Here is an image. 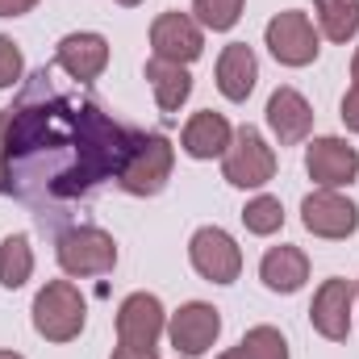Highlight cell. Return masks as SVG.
<instances>
[{
  "instance_id": "obj_25",
  "label": "cell",
  "mask_w": 359,
  "mask_h": 359,
  "mask_svg": "<svg viewBox=\"0 0 359 359\" xmlns=\"http://www.w3.org/2000/svg\"><path fill=\"white\" fill-rule=\"evenodd\" d=\"M21 80H25V55L8 34H0V92L17 88Z\"/></svg>"
},
{
  "instance_id": "obj_29",
  "label": "cell",
  "mask_w": 359,
  "mask_h": 359,
  "mask_svg": "<svg viewBox=\"0 0 359 359\" xmlns=\"http://www.w3.org/2000/svg\"><path fill=\"white\" fill-rule=\"evenodd\" d=\"M351 88H359V46H355V59H351Z\"/></svg>"
},
{
  "instance_id": "obj_15",
  "label": "cell",
  "mask_w": 359,
  "mask_h": 359,
  "mask_svg": "<svg viewBox=\"0 0 359 359\" xmlns=\"http://www.w3.org/2000/svg\"><path fill=\"white\" fill-rule=\"evenodd\" d=\"M264 117H268V130L276 138V147H301L313 134V104L297 88H288V84H280L268 96Z\"/></svg>"
},
{
  "instance_id": "obj_8",
  "label": "cell",
  "mask_w": 359,
  "mask_h": 359,
  "mask_svg": "<svg viewBox=\"0 0 359 359\" xmlns=\"http://www.w3.org/2000/svg\"><path fill=\"white\" fill-rule=\"evenodd\" d=\"M301 226L313 238L343 243V238H351L359 230V205L351 196H343L339 188H313L301 201Z\"/></svg>"
},
{
  "instance_id": "obj_21",
  "label": "cell",
  "mask_w": 359,
  "mask_h": 359,
  "mask_svg": "<svg viewBox=\"0 0 359 359\" xmlns=\"http://www.w3.org/2000/svg\"><path fill=\"white\" fill-rule=\"evenodd\" d=\"M217 359H288V339L276 330V326H251L243 339H238V347H230V351H222Z\"/></svg>"
},
{
  "instance_id": "obj_26",
  "label": "cell",
  "mask_w": 359,
  "mask_h": 359,
  "mask_svg": "<svg viewBox=\"0 0 359 359\" xmlns=\"http://www.w3.org/2000/svg\"><path fill=\"white\" fill-rule=\"evenodd\" d=\"M339 117H343V126L359 134V88H347L343 92V100H339Z\"/></svg>"
},
{
  "instance_id": "obj_22",
  "label": "cell",
  "mask_w": 359,
  "mask_h": 359,
  "mask_svg": "<svg viewBox=\"0 0 359 359\" xmlns=\"http://www.w3.org/2000/svg\"><path fill=\"white\" fill-rule=\"evenodd\" d=\"M34 276V247L29 234H8L0 243V288H21Z\"/></svg>"
},
{
  "instance_id": "obj_3",
  "label": "cell",
  "mask_w": 359,
  "mask_h": 359,
  "mask_svg": "<svg viewBox=\"0 0 359 359\" xmlns=\"http://www.w3.org/2000/svg\"><path fill=\"white\" fill-rule=\"evenodd\" d=\"M176 168V147L168 134H147V130H134V142H130V155L117 172V188L130 192V196H159L172 180Z\"/></svg>"
},
{
  "instance_id": "obj_10",
  "label": "cell",
  "mask_w": 359,
  "mask_h": 359,
  "mask_svg": "<svg viewBox=\"0 0 359 359\" xmlns=\"http://www.w3.org/2000/svg\"><path fill=\"white\" fill-rule=\"evenodd\" d=\"M351 318H355V284L343 280V276L322 280L318 292H313V305H309V326L326 343H347Z\"/></svg>"
},
{
  "instance_id": "obj_16",
  "label": "cell",
  "mask_w": 359,
  "mask_h": 359,
  "mask_svg": "<svg viewBox=\"0 0 359 359\" xmlns=\"http://www.w3.org/2000/svg\"><path fill=\"white\" fill-rule=\"evenodd\" d=\"M230 142H234V126L222 117V113H213V109H201V113H192L188 117V126L180 130V151L188 155V159H222L226 151H230Z\"/></svg>"
},
{
  "instance_id": "obj_17",
  "label": "cell",
  "mask_w": 359,
  "mask_h": 359,
  "mask_svg": "<svg viewBox=\"0 0 359 359\" xmlns=\"http://www.w3.org/2000/svg\"><path fill=\"white\" fill-rule=\"evenodd\" d=\"M259 280L268 292H280V297H292L305 288L309 280V255L292 243H280V247H268L264 259H259Z\"/></svg>"
},
{
  "instance_id": "obj_13",
  "label": "cell",
  "mask_w": 359,
  "mask_h": 359,
  "mask_svg": "<svg viewBox=\"0 0 359 359\" xmlns=\"http://www.w3.org/2000/svg\"><path fill=\"white\" fill-rule=\"evenodd\" d=\"M168 334V309L155 292H130L117 305V343L126 347H159Z\"/></svg>"
},
{
  "instance_id": "obj_2",
  "label": "cell",
  "mask_w": 359,
  "mask_h": 359,
  "mask_svg": "<svg viewBox=\"0 0 359 359\" xmlns=\"http://www.w3.org/2000/svg\"><path fill=\"white\" fill-rule=\"evenodd\" d=\"M29 322L46 343H76L88 326V301L72 280H46L34 292Z\"/></svg>"
},
{
  "instance_id": "obj_7",
  "label": "cell",
  "mask_w": 359,
  "mask_h": 359,
  "mask_svg": "<svg viewBox=\"0 0 359 359\" xmlns=\"http://www.w3.org/2000/svg\"><path fill=\"white\" fill-rule=\"evenodd\" d=\"M188 264L209 284H234L243 276V247L222 226H201L188 238Z\"/></svg>"
},
{
  "instance_id": "obj_24",
  "label": "cell",
  "mask_w": 359,
  "mask_h": 359,
  "mask_svg": "<svg viewBox=\"0 0 359 359\" xmlns=\"http://www.w3.org/2000/svg\"><path fill=\"white\" fill-rule=\"evenodd\" d=\"M243 8H247V0H192L196 25L213 29V34H230L243 21Z\"/></svg>"
},
{
  "instance_id": "obj_1",
  "label": "cell",
  "mask_w": 359,
  "mask_h": 359,
  "mask_svg": "<svg viewBox=\"0 0 359 359\" xmlns=\"http://www.w3.org/2000/svg\"><path fill=\"white\" fill-rule=\"evenodd\" d=\"M59 88L55 72L21 80V96L0 109V196H17L38 217L67 205L104 180H117L134 130L117 126L104 104Z\"/></svg>"
},
{
  "instance_id": "obj_12",
  "label": "cell",
  "mask_w": 359,
  "mask_h": 359,
  "mask_svg": "<svg viewBox=\"0 0 359 359\" xmlns=\"http://www.w3.org/2000/svg\"><path fill=\"white\" fill-rule=\"evenodd\" d=\"M305 172L318 188H351L359 180V151L339 138V134H322L309 138L305 147Z\"/></svg>"
},
{
  "instance_id": "obj_30",
  "label": "cell",
  "mask_w": 359,
  "mask_h": 359,
  "mask_svg": "<svg viewBox=\"0 0 359 359\" xmlns=\"http://www.w3.org/2000/svg\"><path fill=\"white\" fill-rule=\"evenodd\" d=\"M113 4H121V8H138L142 0H113Z\"/></svg>"
},
{
  "instance_id": "obj_31",
  "label": "cell",
  "mask_w": 359,
  "mask_h": 359,
  "mask_svg": "<svg viewBox=\"0 0 359 359\" xmlns=\"http://www.w3.org/2000/svg\"><path fill=\"white\" fill-rule=\"evenodd\" d=\"M0 359H25V355H17V351H0Z\"/></svg>"
},
{
  "instance_id": "obj_18",
  "label": "cell",
  "mask_w": 359,
  "mask_h": 359,
  "mask_svg": "<svg viewBox=\"0 0 359 359\" xmlns=\"http://www.w3.org/2000/svg\"><path fill=\"white\" fill-rule=\"evenodd\" d=\"M217 92L234 104H243L251 92H255V80H259V59L247 42H230L222 55H217Z\"/></svg>"
},
{
  "instance_id": "obj_20",
  "label": "cell",
  "mask_w": 359,
  "mask_h": 359,
  "mask_svg": "<svg viewBox=\"0 0 359 359\" xmlns=\"http://www.w3.org/2000/svg\"><path fill=\"white\" fill-rule=\"evenodd\" d=\"M313 25L330 42H351L359 34V0H313Z\"/></svg>"
},
{
  "instance_id": "obj_6",
  "label": "cell",
  "mask_w": 359,
  "mask_h": 359,
  "mask_svg": "<svg viewBox=\"0 0 359 359\" xmlns=\"http://www.w3.org/2000/svg\"><path fill=\"white\" fill-rule=\"evenodd\" d=\"M271 176H276V147H271L255 126H238L230 151L222 155V180L230 188H243L247 192V188L271 184Z\"/></svg>"
},
{
  "instance_id": "obj_11",
  "label": "cell",
  "mask_w": 359,
  "mask_h": 359,
  "mask_svg": "<svg viewBox=\"0 0 359 359\" xmlns=\"http://www.w3.org/2000/svg\"><path fill=\"white\" fill-rule=\"evenodd\" d=\"M151 55L188 67V63H196V59L205 55V29L196 25L192 13L168 8V13H159V17L151 21Z\"/></svg>"
},
{
  "instance_id": "obj_27",
  "label": "cell",
  "mask_w": 359,
  "mask_h": 359,
  "mask_svg": "<svg viewBox=\"0 0 359 359\" xmlns=\"http://www.w3.org/2000/svg\"><path fill=\"white\" fill-rule=\"evenodd\" d=\"M109 359H159V347H126V343H117Z\"/></svg>"
},
{
  "instance_id": "obj_32",
  "label": "cell",
  "mask_w": 359,
  "mask_h": 359,
  "mask_svg": "<svg viewBox=\"0 0 359 359\" xmlns=\"http://www.w3.org/2000/svg\"><path fill=\"white\" fill-rule=\"evenodd\" d=\"M355 305H359V284H355Z\"/></svg>"
},
{
  "instance_id": "obj_14",
  "label": "cell",
  "mask_w": 359,
  "mask_h": 359,
  "mask_svg": "<svg viewBox=\"0 0 359 359\" xmlns=\"http://www.w3.org/2000/svg\"><path fill=\"white\" fill-rule=\"evenodd\" d=\"M55 67L76 80V84H92L104 76L109 67V38L96 34V29H76V34H63L59 46H55Z\"/></svg>"
},
{
  "instance_id": "obj_19",
  "label": "cell",
  "mask_w": 359,
  "mask_h": 359,
  "mask_svg": "<svg viewBox=\"0 0 359 359\" xmlns=\"http://www.w3.org/2000/svg\"><path fill=\"white\" fill-rule=\"evenodd\" d=\"M147 84H151L155 104H159L163 113H180V109L188 104V96H192V72L180 67V63H168V59H155V55H151V63H147Z\"/></svg>"
},
{
  "instance_id": "obj_4",
  "label": "cell",
  "mask_w": 359,
  "mask_h": 359,
  "mask_svg": "<svg viewBox=\"0 0 359 359\" xmlns=\"http://www.w3.org/2000/svg\"><path fill=\"white\" fill-rule=\"evenodd\" d=\"M55 259L63 276L72 280H88V276H109L117 268V238L100 226H63L55 238Z\"/></svg>"
},
{
  "instance_id": "obj_9",
  "label": "cell",
  "mask_w": 359,
  "mask_h": 359,
  "mask_svg": "<svg viewBox=\"0 0 359 359\" xmlns=\"http://www.w3.org/2000/svg\"><path fill=\"white\" fill-rule=\"evenodd\" d=\"M168 339L184 359L209 355L213 343L222 339V313L209 301H184L176 313H168Z\"/></svg>"
},
{
  "instance_id": "obj_23",
  "label": "cell",
  "mask_w": 359,
  "mask_h": 359,
  "mask_svg": "<svg viewBox=\"0 0 359 359\" xmlns=\"http://www.w3.org/2000/svg\"><path fill=\"white\" fill-rule=\"evenodd\" d=\"M243 226H247V234H255V238L280 234V226H284V205H280V196H268V192L251 196L247 209H243Z\"/></svg>"
},
{
  "instance_id": "obj_5",
  "label": "cell",
  "mask_w": 359,
  "mask_h": 359,
  "mask_svg": "<svg viewBox=\"0 0 359 359\" xmlns=\"http://www.w3.org/2000/svg\"><path fill=\"white\" fill-rule=\"evenodd\" d=\"M264 46L271 50V59L280 67H309L322 55V34H318L309 13L284 8L264 25Z\"/></svg>"
},
{
  "instance_id": "obj_28",
  "label": "cell",
  "mask_w": 359,
  "mask_h": 359,
  "mask_svg": "<svg viewBox=\"0 0 359 359\" xmlns=\"http://www.w3.org/2000/svg\"><path fill=\"white\" fill-rule=\"evenodd\" d=\"M34 8H38V0H0V17H25Z\"/></svg>"
}]
</instances>
